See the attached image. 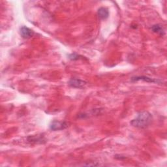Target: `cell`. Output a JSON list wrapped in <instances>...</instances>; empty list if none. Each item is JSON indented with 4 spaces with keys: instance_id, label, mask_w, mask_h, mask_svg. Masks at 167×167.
I'll return each mask as SVG.
<instances>
[{
    "instance_id": "1",
    "label": "cell",
    "mask_w": 167,
    "mask_h": 167,
    "mask_svg": "<svg viewBox=\"0 0 167 167\" xmlns=\"http://www.w3.org/2000/svg\"><path fill=\"white\" fill-rule=\"evenodd\" d=\"M152 120L153 117L151 114L147 111H143L138 114L136 118L131 121V124L134 127L144 129L151 124Z\"/></svg>"
},
{
    "instance_id": "2",
    "label": "cell",
    "mask_w": 167,
    "mask_h": 167,
    "mask_svg": "<svg viewBox=\"0 0 167 167\" xmlns=\"http://www.w3.org/2000/svg\"><path fill=\"white\" fill-rule=\"evenodd\" d=\"M68 127V124L65 121L54 120L50 125V129L52 131H60L65 129Z\"/></svg>"
},
{
    "instance_id": "3",
    "label": "cell",
    "mask_w": 167,
    "mask_h": 167,
    "mask_svg": "<svg viewBox=\"0 0 167 167\" xmlns=\"http://www.w3.org/2000/svg\"><path fill=\"white\" fill-rule=\"evenodd\" d=\"M69 85L74 88H83L87 85V82L79 79H71L69 81Z\"/></svg>"
},
{
    "instance_id": "4",
    "label": "cell",
    "mask_w": 167,
    "mask_h": 167,
    "mask_svg": "<svg viewBox=\"0 0 167 167\" xmlns=\"http://www.w3.org/2000/svg\"><path fill=\"white\" fill-rule=\"evenodd\" d=\"M34 32L26 26H22L20 28V35L24 38H29L34 35Z\"/></svg>"
},
{
    "instance_id": "5",
    "label": "cell",
    "mask_w": 167,
    "mask_h": 167,
    "mask_svg": "<svg viewBox=\"0 0 167 167\" xmlns=\"http://www.w3.org/2000/svg\"><path fill=\"white\" fill-rule=\"evenodd\" d=\"M132 81H138V80H143L147 82H151V83H159L160 81L159 80H156L155 79H151L147 76H135L133 77L131 79Z\"/></svg>"
},
{
    "instance_id": "6",
    "label": "cell",
    "mask_w": 167,
    "mask_h": 167,
    "mask_svg": "<svg viewBox=\"0 0 167 167\" xmlns=\"http://www.w3.org/2000/svg\"><path fill=\"white\" fill-rule=\"evenodd\" d=\"M97 15L101 20H105L109 16V11L105 7H101L98 9Z\"/></svg>"
},
{
    "instance_id": "7",
    "label": "cell",
    "mask_w": 167,
    "mask_h": 167,
    "mask_svg": "<svg viewBox=\"0 0 167 167\" xmlns=\"http://www.w3.org/2000/svg\"><path fill=\"white\" fill-rule=\"evenodd\" d=\"M151 30L154 32V33H156L161 36L164 35L165 34V30L162 27V25H160L159 24L153 25L151 27Z\"/></svg>"
},
{
    "instance_id": "8",
    "label": "cell",
    "mask_w": 167,
    "mask_h": 167,
    "mask_svg": "<svg viewBox=\"0 0 167 167\" xmlns=\"http://www.w3.org/2000/svg\"><path fill=\"white\" fill-rule=\"evenodd\" d=\"M31 140H29V141L31 142H41V141L43 140V138L41 136H34V137H31Z\"/></svg>"
},
{
    "instance_id": "9",
    "label": "cell",
    "mask_w": 167,
    "mask_h": 167,
    "mask_svg": "<svg viewBox=\"0 0 167 167\" xmlns=\"http://www.w3.org/2000/svg\"><path fill=\"white\" fill-rule=\"evenodd\" d=\"M79 56L78 54L74 53V54H71L70 55H69V59L72 60H79Z\"/></svg>"
}]
</instances>
